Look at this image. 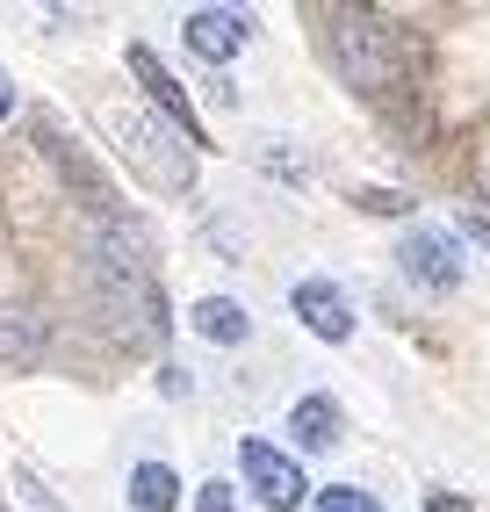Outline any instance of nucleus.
Returning <instances> with one entry per match:
<instances>
[{
  "label": "nucleus",
  "mask_w": 490,
  "mask_h": 512,
  "mask_svg": "<svg viewBox=\"0 0 490 512\" xmlns=\"http://www.w3.org/2000/svg\"><path fill=\"white\" fill-rule=\"evenodd\" d=\"M123 498H130V512H173V505H181V469H173V462H159V455L130 462V484H123Z\"/></svg>",
  "instance_id": "obj_10"
},
{
  "label": "nucleus",
  "mask_w": 490,
  "mask_h": 512,
  "mask_svg": "<svg viewBox=\"0 0 490 512\" xmlns=\"http://www.w3.org/2000/svg\"><path fill=\"white\" fill-rule=\"evenodd\" d=\"M195 512H238V498H231V484H224V476H202V491H195Z\"/></svg>",
  "instance_id": "obj_13"
},
{
  "label": "nucleus",
  "mask_w": 490,
  "mask_h": 512,
  "mask_svg": "<svg viewBox=\"0 0 490 512\" xmlns=\"http://www.w3.org/2000/svg\"><path fill=\"white\" fill-rule=\"evenodd\" d=\"M325 51L339 65V80L354 94H390L404 80V44L390 37V22H375L361 8H332L325 22Z\"/></svg>",
  "instance_id": "obj_1"
},
{
  "label": "nucleus",
  "mask_w": 490,
  "mask_h": 512,
  "mask_svg": "<svg viewBox=\"0 0 490 512\" xmlns=\"http://www.w3.org/2000/svg\"><path fill=\"white\" fill-rule=\"evenodd\" d=\"M159 390H166V397H188L195 383H188V375H181V368H173V361H166V375H159Z\"/></svg>",
  "instance_id": "obj_15"
},
{
  "label": "nucleus",
  "mask_w": 490,
  "mask_h": 512,
  "mask_svg": "<svg viewBox=\"0 0 490 512\" xmlns=\"http://www.w3.org/2000/svg\"><path fill=\"white\" fill-rule=\"evenodd\" d=\"M238 469H245V491H253L267 512H296V505L310 498L303 462L282 455V448H274V440H260V433H245V440H238Z\"/></svg>",
  "instance_id": "obj_3"
},
{
  "label": "nucleus",
  "mask_w": 490,
  "mask_h": 512,
  "mask_svg": "<svg viewBox=\"0 0 490 512\" xmlns=\"http://www.w3.org/2000/svg\"><path fill=\"white\" fill-rule=\"evenodd\" d=\"M462 231H469L476 246L490 253V202H469V210H462Z\"/></svg>",
  "instance_id": "obj_14"
},
{
  "label": "nucleus",
  "mask_w": 490,
  "mask_h": 512,
  "mask_svg": "<svg viewBox=\"0 0 490 512\" xmlns=\"http://www.w3.org/2000/svg\"><path fill=\"white\" fill-rule=\"evenodd\" d=\"M354 210H368V217H411L418 202L397 195V188H354Z\"/></svg>",
  "instance_id": "obj_12"
},
{
  "label": "nucleus",
  "mask_w": 490,
  "mask_h": 512,
  "mask_svg": "<svg viewBox=\"0 0 490 512\" xmlns=\"http://www.w3.org/2000/svg\"><path fill=\"white\" fill-rule=\"evenodd\" d=\"M130 73H137V87H145L152 101H159V116L173 123V130H188V145L202 138V123H195V101H188V87L159 65V51L152 44H130Z\"/></svg>",
  "instance_id": "obj_7"
},
{
  "label": "nucleus",
  "mask_w": 490,
  "mask_h": 512,
  "mask_svg": "<svg viewBox=\"0 0 490 512\" xmlns=\"http://www.w3.org/2000/svg\"><path fill=\"white\" fill-rule=\"evenodd\" d=\"M289 440H296L303 455H332L339 448V397H325V390L296 397L289 404Z\"/></svg>",
  "instance_id": "obj_8"
},
{
  "label": "nucleus",
  "mask_w": 490,
  "mask_h": 512,
  "mask_svg": "<svg viewBox=\"0 0 490 512\" xmlns=\"http://www.w3.org/2000/svg\"><path fill=\"white\" fill-rule=\"evenodd\" d=\"M318 512H382V498L361 491V484H325L318 491Z\"/></svg>",
  "instance_id": "obj_11"
},
{
  "label": "nucleus",
  "mask_w": 490,
  "mask_h": 512,
  "mask_svg": "<svg viewBox=\"0 0 490 512\" xmlns=\"http://www.w3.org/2000/svg\"><path fill=\"white\" fill-rule=\"evenodd\" d=\"M188 325L209 339V347H245V339H253V311H245L238 296H195Z\"/></svg>",
  "instance_id": "obj_9"
},
{
  "label": "nucleus",
  "mask_w": 490,
  "mask_h": 512,
  "mask_svg": "<svg viewBox=\"0 0 490 512\" xmlns=\"http://www.w3.org/2000/svg\"><path fill=\"white\" fill-rule=\"evenodd\" d=\"M44 354H51V318L37 303H0V368L29 375L44 368Z\"/></svg>",
  "instance_id": "obj_6"
},
{
  "label": "nucleus",
  "mask_w": 490,
  "mask_h": 512,
  "mask_svg": "<svg viewBox=\"0 0 490 512\" xmlns=\"http://www.w3.org/2000/svg\"><path fill=\"white\" fill-rule=\"evenodd\" d=\"M289 311H296V325L303 332H318L325 347H346V339H354V303H346V289L339 282H325V275H303L296 289H289Z\"/></svg>",
  "instance_id": "obj_4"
},
{
  "label": "nucleus",
  "mask_w": 490,
  "mask_h": 512,
  "mask_svg": "<svg viewBox=\"0 0 490 512\" xmlns=\"http://www.w3.org/2000/svg\"><path fill=\"white\" fill-rule=\"evenodd\" d=\"M397 267H404V282L426 289V296H454V289H462V246H454L447 224H404Z\"/></svg>",
  "instance_id": "obj_2"
},
{
  "label": "nucleus",
  "mask_w": 490,
  "mask_h": 512,
  "mask_svg": "<svg viewBox=\"0 0 490 512\" xmlns=\"http://www.w3.org/2000/svg\"><path fill=\"white\" fill-rule=\"evenodd\" d=\"M426 512H469V505H462V498H447V491H433V505H426Z\"/></svg>",
  "instance_id": "obj_17"
},
{
  "label": "nucleus",
  "mask_w": 490,
  "mask_h": 512,
  "mask_svg": "<svg viewBox=\"0 0 490 512\" xmlns=\"http://www.w3.org/2000/svg\"><path fill=\"white\" fill-rule=\"evenodd\" d=\"M181 37H188V51L202 58V65H231L245 44H253V15L245 8H188V22H181Z\"/></svg>",
  "instance_id": "obj_5"
},
{
  "label": "nucleus",
  "mask_w": 490,
  "mask_h": 512,
  "mask_svg": "<svg viewBox=\"0 0 490 512\" xmlns=\"http://www.w3.org/2000/svg\"><path fill=\"white\" fill-rule=\"evenodd\" d=\"M0 123H15V80L0 73Z\"/></svg>",
  "instance_id": "obj_16"
}]
</instances>
